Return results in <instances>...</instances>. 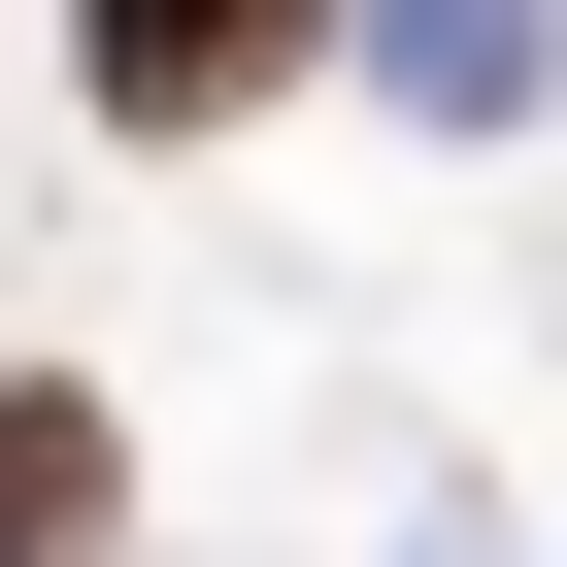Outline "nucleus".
<instances>
[{"label":"nucleus","instance_id":"f03ea898","mask_svg":"<svg viewBox=\"0 0 567 567\" xmlns=\"http://www.w3.org/2000/svg\"><path fill=\"white\" fill-rule=\"evenodd\" d=\"M0 567H101V401L0 368Z\"/></svg>","mask_w":567,"mask_h":567},{"label":"nucleus","instance_id":"f257e3e1","mask_svg":"<svg viewBox=\"0 0 567 567\" xmlns=\"http://www.w3.org/2000/svg\"><path fill=\"white\" fill-rule=\"evenodd\" d=\"M301 34H334V0H101V101H134V134H234Z\"/></svg>","mask_w":567,"mask_h":567}]
</instances>
